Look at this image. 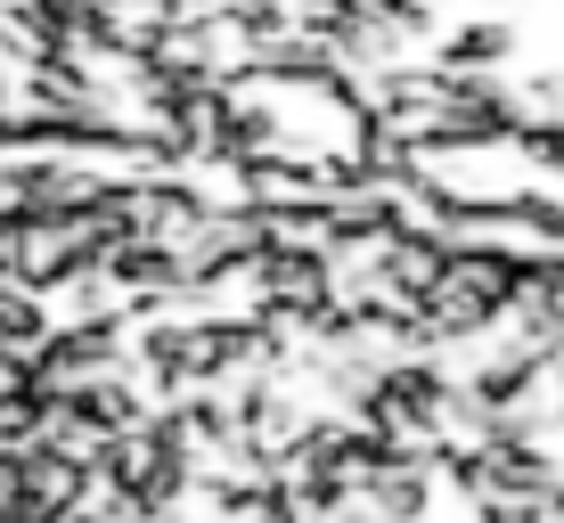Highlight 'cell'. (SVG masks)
I'll return each instance as SVG.
<instances>
[{
  "label": "cell",
  "mask_w": 564,
  "mask_h": 523,
  "mask_svg": "<svg viewBox=\"0 0 564 523\" xmlns=\"http://www.w3.org/2000/svg\"><path fill=\"white\" fill-rule=\"evenodd\" d=\"M42 336H50V303L33 295V286H0V360L25 368L42 352Z\"/></svg>",
  "instance_id": "obj_1"
},
{
  "label": "cell",
  "mask_w": 564,
  "mask_h": 523,
  "mask_svg": "<svg viewBox=\"0 0 564 523\" xmlns=\"http://www.w3.org/2000/svg\"><path fill=\"white\" fill-rule=\"evenodd\" d=\"M508 50H516L508 25H466V33H451V50H442V57H451V66H499Z\"/></svg>",
  "instance_id": "obj_2"
}]
</instances>
